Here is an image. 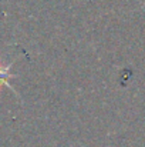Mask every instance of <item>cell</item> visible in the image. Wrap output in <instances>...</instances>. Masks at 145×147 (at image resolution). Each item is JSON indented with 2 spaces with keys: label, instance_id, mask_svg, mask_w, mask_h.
Instances as JSON below:
<instances>
[{
  "label": "cell",
  "instance_id": "obj_1",
  "mask_svg": "<svg viewBox=\"0 0 145 147\" xmlns=\"http://www.w3.org/2000/svg\"><path fill=\"white\" fill-rule=\"evenodd\" d=\"M9 77H11V76H10V66L0 67V87H1L3 84L10 86V84H9Z\"/></svg>",
  "mask_w": 145,
  "mask_h": 147
}]
</instances>
